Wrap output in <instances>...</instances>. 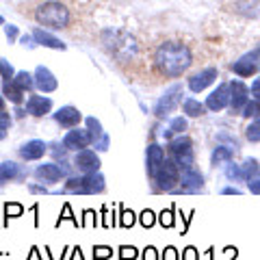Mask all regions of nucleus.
Here are the masks:
<instances>
[{
  "mask_svg": "<svg viewBox=\"0 0 260 260\" xmlns=\"http://www.w3.org/2000/svg\"><path fill=\"white\" fill-rule=\"evenodd\" d=\"M154 63H156V68L162 76L178 78L191 68L193 54H191L189 48L180 42H165L156 48Z\"/></svg>",
  "mask_w": 260,
  "mask_h": 260,
  "instance_id": "1",
  "label": "nucleus"
},
{
  "mask_svg": "<svg viewBox=\"0 0 260 260\" xmlns=\"http://www.w3.org/2000/svg\"><path fill=\"white\" fill-rule=\"evenodd\" d=\"M102 44L119 63H130L137 56V52H139L137 39L130 35V32L119 30V28L102 30Z\"/></svg>",
  "mask_w": 260,
  "mask_h": 260,
  "instance_id": "2",
  "label": "nucleus"
},
{
  "mask_svg": "<svg viewBox=\"0 0 260 260\" xmlns=\"http://www.w3.org/2000/svg\"><path fill=\"white\" fill-rule=\"evenodd\" d=\"M35 20H37L39 26L50 28V30L68 28V24H70V9L63 3H54V0H50V3H44V5L37 7Z\"/></svg>",
  "mask_w": 260,
  "mask_h": 260,
  "instance_id": "3",
  "label": "nucleus"
},
{
  "mask_svg": "<svg viewBox=\"0 0 260 260\" xmlns=\"http://www.w3.org/2000/svg\"><path fill=\"white\" fill-rule=\"evenodd\" d=\"M107 189V178L100 172L95 174H80L70 176L63 186V193H78V195H95Z\"/></svg>",
  "mask_w": 260,
  "mask_h": 260,
  "instance_id": "4",
  "label": "nucleus"
},
{
  "mask_svg": "<svg viewBox=\"0 0 260 260\" xmlns=\"http://www.w3.org/2000/svg\"><path fill=\"white\" fill-rule=\"evenodd\" d=\"M167 150H169V158L176 160V165L180 167V172H182V169H186V167H193L195 165V154H193V141H191V137H186V135L174 137V139L169 141Z\"/></svg>",
  "mask_w": 260,
  "mask_h": 260,
  "instance_id": "5",
  "label": "nucleus"
},
{
  "mask_svg": "<svg viewBox=\"0 0 260 260\" xmlns=\"http://www.w3.org/2000/svg\"><path fill=\"white\" fill-rule=\"evenodd\" d=\"M152 182L156 186V191H167L172 193L174 189L180 186V167L176 165L174 158H165L158 172L152 176Z\"/></svg>",
  "mask_w": 260,
  "mask_h": 260,
  "instance_id": "6",
  "label": "nucleus"
},
{
  "mask_svg": "<svg viewBox=\"0 0 260 260\" xmlns=\"http://www.w3.org/2000/svg\"><path fill=\"white\" fill-rule=\"evenodd\" d=\"M72 169L74 165H68V162H44V165H37L35 169V178L39 182H46V184H54L59 182L61 178H70L72 176Z\"/></svg>",
  "mask_w": 260,
  "mask_h": 260,
  "instance_id": "7",
  "label": "nucleus"
},
{
  "mask_svg": "<svg viewBox=\"0 0 260 260\" xmlns=\"http://www.w3.org/2000/svg\"><path fill=\"white\" fill-rule=\"evenodd\" d=\"M182 102V85H172L169 89H165V93L158 98V102L154 104V115L158 119L169 117V113H174L178 109V104Z\"/></svg>",
  "mask_w": 260,
  "mask_h": 260,
  "instance_id": "8",
  "label": "nucleus"
},
{
  "mask_svg": "<svg viewBox=\"0 0 260 260\" xmlns=\"http://www.w3.org/2000/svg\"><path fill=\"white\" fill-rule=\"evenodd\" d=\"M63 148L65 150H70V152H80V150H85V148H91L93 145V137L91 133H89L87 128H70L68 133H65L63 137Z\"/></svg>",
  "mask_w": 260,
  "mask_h": 260,
  "instance_id": "9",
  "label": "nucleus"
},
{
  "mask_svg": "<svg viewBox=\"0 0 260 260\" xmlns=\"http://www.w3.org/2000/svg\"><path fill=\"white\" fill-rule=\"evenodd\" d=\"M72 165H74V169L78 174H95V172H100L102 160H100V156H98L95 150L85 148V150H80V152L74 154Z\"/></svg>",
  "mask_w": 260,
  "mask_h": 260,
  "instance_id": "10",
  "label": "nucleus"
},
{
  "mask_svg": "<svg viewBox=\"0 0 260 260\" xmlns=\"http://www.w3.org/2000/svg\"><path fill=\"white\" fill-rule=\"evenodd\" d=\"M204 189V176L198 167H186L180 172V186L174 189L172 193H198Z\"/></svg>",
  "mask_w": 260,
  "mask_h": 260,
  "instance_id": "11",
  "label": "nucleus"
},
{
  "mask_svg": "<svg viewBox=\"0 0 260 260\" xmlns=\"http://www.w3.org/2000/svg\"><path fill=\"white\" fill-rule=\"evenodd\" d=\"M258 61H260V46L256 48V50H251L247 54H243L239 61H234L230 68L232 72L237 76H243V78H247L251 74H256V70H258Z\"/></svg>",
  "mask_w": 260,
  "mask_h": 260,
  "instance_id": "12",
  "label": "nucleus"
},
{
  "mask_svg": "<svg viewBox=\"0 0 260 260\" xmlns=\"http://www.w3.org/2000/svg\"><path fill=\"white\" fill-rule=\"evenodd\" d=\"M249 102V89L243 80H232L230 83V109L234 113H243L245 104Z\"/></svg>",
  "mask_w": 260,
  "mask_h": 260,
  "instance_id": "13",
  "label": "nucleus"
},
{
  "mask_svg": "<svg viewBox=\"0 0 260 260\" xmlns=\"http://www.w3.org/2000/svg\"><path fill=\"white\" fill-rule=\"evenodd\" d=\"M225 107H230V83H221L213 93L206 98V109L208 111L219 113Z\"/></svg>",
  "mask_w": 260,
  "mask_h": 260,
  "instance_id": "14",
  "label": "nucleus"
},
{
  "mask_svg": "<svg viewBox=\"0 0 260 260\" xmlns=\"http://www.w3.org/2000/svg\"><path fill=\"white\" fill-rule=\"evenodd\" d=\"M219 78V70L217 68H206V70H200L198 74H193L189 78V89L193 93H200L204 91L206 87H210Z\"/></svg>",
  "mask_w": 260,
  "mask_h": 260,
  "instance_id": "15",
  "label": "nucleus"
},
{
  "mask_svg": "<svg viewBox=\"0 0 260 260\" xmlns=\"http://www.w3.org/2000/svg\"><path fill=\"white\" fill-rule=\"evenodd\" d=\"M32 76H35V87H37L39 93H52V91L59 89V80H56V76L48 68H44V65H39Z\"/></svg>",
  "mask_w": 260,
  "mask_h": 260,
  "instance_id": "16",
  "label": "nucleus"
},
{
  "mask_svg": "<svg viewBox=\"0 0 260 260\" xmlns=\"http://www.w3.org/2000/svg\"><path fill=\"white\" fill-rule=\"evenodd\" d=\"M24 111L32 117H44L48 113H52V100L48 95H28Z\"/></svg>",
  "mask_w": 260,
  "mask_h": 260,
  "instance_id": "17",
  "label": "nucleus"
},
{
  "mask_svg": "<svg viewBox=\"0 0 260 260\" xmlns=\"http://www.w3.org/2000/svg\"><path fill=\"white\" fill-rule=\"evenodd\" d=\"M54 121L61 128H76L80 121H83V113H80L76 107H61L54 113Z\"/></svg>",
  "mask_w": 260,
  "mask_h": 260,
  "instance_id": "18",
  "label": "nucleus"
},
{
  "mask_svg": "<svg viewBox=\"0 0 260 260\" xmlns=\"http://www.w3.org/2000/svg\"><path fill=\"white\" fill-rule=\"evenodd\" d=\"M165 148H160L158 143H150L148 145V152H145V165H148V176L152 178L154 174L158 172V167L162 165L165 160Z\"/></svg>",
  "mask_w": 260,
  "mask_h": 260,
  "instance_id": "19",
  "label": "nucleus"
},
{
  "mask_svg": "<svg viewBox=\"0 0 260 260\" xmlns=\"http://www.w3.org/2000/svg\"><path fill=\"white\" fill-rule=\"evenodd\" d=\"M46 152H48V145L42 139H30L20 148V158L22 160H39V158H44Z\"/></svg>",
  "mask_w": 260,
  "mask_h": 260,
  "instance_id": "20",
  "label": "nucleus"
},
{
  "mask_svg": "<svg viewBox=\"0 0 260 260\" xmlns=\"http://www.w3.org/2000/svg\"><path fill=\"white\" fill-rule=\"evenodd\" d=\"M28 174L24 172V169L18 165V162L13 160H5L3 165H0V184L5 182H15V180H24Z\"/></svg>",
  "mask_w": 260,
  "mask_h": 260,
  "instance_id": "21",
  "label": "nucleus"
},
{
  "mask_svg": "<svg viewBox=\"0 0 260 260\" xmlns=\"http://www.w3.org/2000/svg\"><path fill=\"white\" fill-rule=\"evenodd\" d=\"M32 39H35V44L44 46V48H52V50H65V46L59 37H54L52 32H48L46 28H35L32 30Z\"/></svg>",
  "mask_w": 260,
  "mask_h": 260,
  "instance_id": "22",
  "label": "nucleus"
},
{
  "mask_svg": "<svg viewBox=\"0 0 260 260\" xmlns=\"http://www.w3.org/2000/svg\"><path fill=\"white\" fill-rule=\"evenodd\" d=\"M234 158V148L232 145H217L210 154V165L213 167H219V165H225Z\"/></svg>",
  "mask_w": 260,
  "mask_h": 260,
  "instance_id": "23",
  "label": "nucleus"
},
{
  "mask_svg": "<svg viewBox=\"0 0 260 260\" xmlns=\"http://www.w3.org/2000/svg\"><path fill=\"white\" fill-rule=\"evenodd\" d=\"M24 93H26V91H22V89L15 85L13 80H5V83H3V95H5L9 102H13V104H22Z\"/></svg>",
  "mask_w": 260,
  "mask_h": 260,
  "instance_id": "24",
  "label": "nucleus"
},
{
  "mask_svg": "<svg viewBox=\"0 0 260 260\" xmlns=\"http://www.w3.org/2000/svg\"><path fill=\"white\" fill-rule=\"evenodd\" d=\"M182 111L186 117H202L206 111V104H202L200 100H195V98H186L182 102Z\"/></svg>",
  "mask_w": 260,
  "mask_h": 260,
  "instance_id": "25",
  "label": "nucleus"
},
{
  "mask_svg": "<svg viewBox=\"0 0 260 260\" xmlns=\"http://www.w3.org/2000/svg\"><path fill=\"white\" fill-rule=\"evenodd\" d=\"M186 130V119L184 117H174L172 121H169V126H167V130L162 133V137H165L167 141H172L174 137H178V135H182Z\"/></svg>",
  "mask_w": 260,
  "mask_h": 260,
  "instance_id": "26",
  "label": "nucleus"
},
{
  "mask_svg": "<svg viewBox=\"0 0 260 260\" xmlns=\"http://www.w3.org/2000/svg\"><path fill=\"white\" fill-rule=\"evenodd\" d=\"M13 83L18 85V87L22 89V91H30V89L35 87V76H32V74H28L26 70H22V72H18V74H15Z\"/></svg>",
  "mask_w": 260,
  "mask_h": 260,
  "instance_id": "27",
  "label": "nucleus"
},
{
  "mask_svg": "<svg viewBox=\"0 0 260 260\" xmlns=\"http://www.w3.org/2000/svg\"><path fill=\"white\" fill-rule=\"evenodd\" d=\"M225 178L228 180H232V182H241V180H245V174H243V167L237 165V162H225Z\"/></svg>",
  "mask_w": 260,
  "mask_h": 260,
  "instance_id": "28",
  "label": "nucleus"
},
{
  "mask_svg": "<svg viewBox=\"0 0 260 260\" xmlns=\"http://www.w3.org/2000/svg\"><path fill=\"white\" fill-rule=\"evenodd\" d=\"M22 215H24V206L20 204V202H7L5 204V217H7L5 225L9 223V219H18Z\"/></svg>",
  "mask_w": 260,
  "mask_h": 260,
  "instance_id": "29",
  "label": "nucleus"
},
{
  "mask_svg": "<svg viewBox=\"0 0 260 260\" xmlns=\"http://www.w3.org/2000/svg\"><path fill=\"white\" fill-rule=\"evenodd\" d=\"M63 221H72L74 225H80V219H76V217H74V213H72V206L68 204V202H65V204H63V208H61V215H59V219H56V221H54V228H59Z\"/></svg>",
  "mask_w": 260,
  "mask_h": 260,
  "instance_id": "30",
  "label": "nucleus"
},
{
  "mask_svg": "<svg viewBox=\"0 0 260 260\" xmlns=\"http://www.w3.org/2000/svg\"><path fill=\"white\" fill-rule=\"evenodd\" d=\"M135 223H137V215L133 213V210H128V208H124L119 204V225L128 230V228H133Z\"/></svg>",
  "mask_w": 260,
  "mask_h": 260,
  "instance_id": "31",
  "label": "nucleus"
},
{
  "mask_svg": "<svg viewBox=\"0 0 260 260\" xmlns=\"http://www.w3.org/2000/svg\"><path fill=\"white\" fill-rule=\"evenodd\" d=\"M87 225H91V228H98V225H100V219H98V213H95L93 208H85V210H83L80 228H87Z\"/></svg>",
  "mask_w": 260,
  "mask_h": 260,
  "instance_id": "32",
  "label": "nucleus"
},
{
  "mask_svg": "<svg viewBox=\"0 0 260 260\" xmlns=\"http://www.w3.org/2000/svg\"><path fill=\"white\" fill-rule=\"evenodd\" d=\"M11 124H13L11 115H9V113H7L5 109H3V111H0V141L7 139V135H9V128H11Z\"/></svg>",
  "mask_w": 260,
  "mask_h": 260,
  "instance_id": "33",
  "label": "nucleus"
},
{
  "mask_svg": "<svg viewBox=\"0 0 260 260\" xmlns=\"http://www.w3.org/2000/svg\"><path fill=\"white\" fill-rule=\"evenodd\" d=\"M245 137H247V141H251V143L260 141V117H256V119L245 128Z\"/></svg>",
  "mask_w": 260,
  "mask_h": 260,
  "instance_id": "34",
  "label": "nucleus"
},
{
  "mask_svg": "<svg viewBox=\"0 0 260 260\" xmlns=\"http://www.w3.org/2000/svg\"><path fill=\"white\" fill-rule=\"evenodd\" d=\"M113 247L109 245H93V260H111Z\"/></svg>",
  "mask_w": 260,
  "mask_h": 260,
  "instance_id": "35",
  "label": "nucleus"
},
{
  "mask_svg": "<svg viewBox=\"0 0 260 260\" xmlns=\"http://www.w3.org/2000/svg\"><path fill=\"white\" fill-rule=\"evenodd\" d=\"M15 74L18 72L13 70V65L7 61V59H0V78H5V80H13L15 78Z\"/></svg>",
  "mask_w": 260,
  "mask_h": 260,
  "instance_id": "36",
  "label": "nucleus"
},
{
  "mask_svg": "<svg viewBox=\"0 0 260 260\" xmlns=\"http://www.w3.org/2000/svg\"><path fill=\"white\" fill-rule=\"evenodd\" d=\"M158 223H160L162 228H174V223H176L174 208H167V210H162V213L158 215Z\"/></svg>",
  "mask_w": 260,
  "mask_h": 260,
  "instance_id": "37",
  "label": "nucleus"
},
{
  "mask_svg": "<svg viewBox=\"0 0 260 260\" xmlns=\"http://www.w3.org/2000/svg\"><path fill=\"white\" fill-rule=\"evenodd\" d=\"M119 260H135L139 258V251H137V247L133 245H119Z\"/></svg>",
  "mask_w": 260,
  "mask_h": 260,
  "instance_id": "38",
  "label": "nucleus"
},
{
  "mask_svg": "<svg viewBox=\"0 0 260 260\" xmlns=\"http://www.w3.org/2000/svg\"><path fill=\"white\" fill-rule=\"evenodd\" d=\"M243 174H245V180L249 176H254L256 172H260V165H258V160L256 158H245V162H243Z\"/></svg>",
  "mask_w": 260,
  "mask_h": 260,
  "instance_id": "39",
  "label": "nucleus"
},
{
  "mask_svg": "<svg viewBox=\"0 0 260 260\" xmlns=\"http://www.w3.org/2000/svg\"><path fill=\"white\" fill-rule=\"evenodd\" d=\"M156 221H158V219H156V215H154L150 208H145L143 213L139 215V223H141L143 228H152V225L156 223Z\"/></svg>",
  "mask_w": 260,
  "mask_h": 260,
  "instance_id": "40",
  "label": "nucleus"
},
{
  "mask_svg": "<svg viewBox=\"0 0 260 260\" xmlns=\"http://www.w3.org/2000/svg\"><path fill=\"white\" fill-rule=\"evenodd\" d=\"M247 189L254 195H260V172H256L254 176L247 178Z\"/></svg>",
  "mask_w": 260,
  "mask_h": 260,
  "instance_id": "41",
  "label": "nucleus"
},
{
  "mask_svg": "<svg viewBox=\"0 0 260 260\" xmlns=\"http://www.w3.org/2000/svg\"><path fill=\"white\" fill-rule=\"evenodd\" d=\"M160 260H180V254H178V249H176L174 245H169V247L162 249Z\"/></svg>",
  "mask_w": 260,
  "mask_h": 260,
  "instance_id": "42",
  "label": "nucleus"
},
{
  "mask_svg": "<svg viewBox=\"0 0 260 260\" xmlns=\"http://www.w3.org/2000/svg\"><path fill=\"white\" fill-rule=\"evenodd\" d=\"M180 260H200V251L195 249L193 245L184 247V249H182V258H180Z\"/></svg>",
  "mask_w": 260,
  "mask_h": 260,
  "instance_id": "43",
  "label": "nucleus"
},
{
  "mask_svg": "<svg viewBox=\"0 0 260 260\" xmlns=\"http://www.w3.org/2000/svg\"><path fill=\"white\" fill-rule=\"evenodd\" d=\"M5 35H7V39H9V44H13L15 39H18V26H13V24H7L5 26Z\"/></svg>",
  "mask_w": 260,
  "mask_h": 260,
  "instance_id": "44",
  "label": "nucleus"
},
{
  "mask_svg": "<svg viewBox=\"0 0 260 260\" xmlns=\"http://www.w3.org/2000/svg\"><path fill=\"white\" fill-rule=\"evenodd\" d=\"M141 260H158V251H156V247H152V245H148L143 249V254H141Z\"/></svg>",
  "mask_w": 260,
  "mask_h": 260,
  "instance_id": "45",
  "label": "nucleus"
},
{
  "mask_svg": "<svg viewBox=\"0 0 260 260\" xmlns=\"http://www.w3.org/2000/svg\"><path fill=\"white\" fill-rule=\"evenodd\" d=\"M251 95H254V100H260V78H256L254 83H251Z\"/></svg>",
  "mask_w": 260,
  "mask_h": 260,
  "instance_id": "46",
  "label": "nucleus"
},
{
  "mask_svg": "<svg viewBox=\"0 0 260 260\" xmlns=\"http://www.w3.org/2000/svg\"><path fill=\"white\" fill-rule=\"evenodd\" d=\"M26 260H44L42 254H39V247H37V245H32V247H30V254H28Z\"/></svg>",
  "mask_w": 260,
  "mask_h": 260,
  "instance_id": "47",
  "label": "nucleus"
},
{
  "mask_svg": "<svg viewBox=\"0 0 260 260\" xmlns=\"http://www.w3.org/2000/svg\"><path fill=\"white\" fill-rule=\"evenodd\" d=\"M223 195H241V191L237 189V186H225V189H221Z\"/></svg>",
  "mask_w": 260,
  "mask_h": 260,
  "instance_id": "48",
  "label": "nucleus"
},
{
  "mask_svg": "<svg viewBox=\"0 0 260 260\" xmlns=\"http://www.w3.org/2000/svg\"><path fill=\"white\" fill-rule=\"evenodd\" d=\"M28 191L30 193H48L46 186H37V184H28Z\"/></svg>",
  "mask_w": 260,
  "mask_h": 260,
  "instance_id": "49",
  "label": "nucleus"
},
{
  "mask_svg": "<svg viewBox=\"0 0 260 260\" xmlns=\"http://www.w3.org/2000/svg\"><path fill=\"white\" fill-rule=\"evenodd\" d=\"M72 260H85V258H83V249H80V247L72 249Z\"/></svg>",
  "mask_w": 260,
  "mask_h": 260,
  "instance_id": "50",
  "label": "nucleus"
},
{
  "mask_svg": "<svg viewBox=\"0 0 260 260\" xmlns=\"http://www.w3.org/2000/svg\"><path fill=\"white\" fill-rule=\"evenodd\" d=\"M30 213H32V215H35V221H32V225H35V228H39V206L35 204V206H32V208H30Z\"/></svg>",
  "mask_w": 260,
  "mask_h": 260,
  "instance_id": "51",
  "label": "nucleus"
},
{
  "mask_svg": "<svg viewBox=\"0 0 260 260\" xmlns=\"http://www.w3.org/2000/svg\"><path fill=\"white\" fill-rule=\"evenodd\" d=\"M3 109H5V98L0 95V111H3Z\"/></svg>",
  "mask_w": 260,
  "mask_h": 260,
  "instance_id": "52",
  "label": "nucleus"
},
{
  "mask_svg": "<svg viewBox=\"0 0 260 260\" xmlns=\"http://www.w3.org/2000/svg\"><path fill=\"white\" fill-rule=\"evenodd\" d=\"M0 26H5V18H3V15H0Z\"/></svg>",
  "mask_w": 260,
  "mask_h": 260,
  "instance_id": "53",
  "label": "nucleus"
},
{
  "mask_svg": "<svg viewBox=\"0 0 260 260\" xmlns=\"http://www.w3.org/2000/svg\"><path fill=\"white\" fill-rule=\"evenodd\" d=\"M0 228H3V225H0Z\"/></svg>",
  "mask_w": 260,
  "mask_h": 260,
  "instance_id": "54",
  "label": "nucleus"
}]
</instances>
